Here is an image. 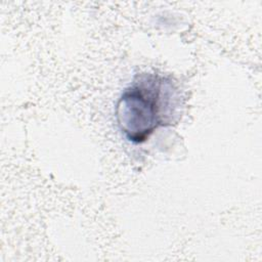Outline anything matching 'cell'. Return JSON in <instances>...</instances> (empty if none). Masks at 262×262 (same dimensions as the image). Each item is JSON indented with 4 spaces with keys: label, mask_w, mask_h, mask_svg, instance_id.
<instances>
[{
    "label": "cell",
    "mask_w": 262,
    "mask_h": 262,
    "mask_svg": "<svg viewBox=\"0 0 262 262\" xmlns=\"http://www.w3.org/2000/svg\"><path fill=\"white\" fill-rule=\"evenodd\" d=\"M179 106V90L170 78L141 74L121 95L117 122L129 141L141 143L159 127L171 125Z\"/></svg>",
    "instance_id": "cell-1"
}]
</instances>
